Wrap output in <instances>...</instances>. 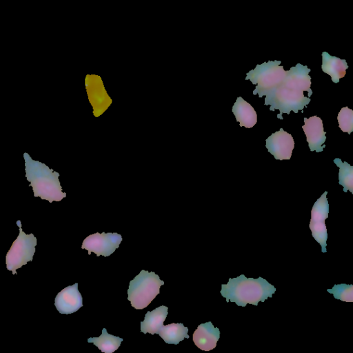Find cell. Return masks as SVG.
Listing matches in <instances>:
<instances>
[{
    "label": "cell",
    "mask_w": 353,
    "mask_h": 353,
    "mask_svg": "<svg viewBox=\"0 0 353 353\" xmlns=\"http://www.w3.org/2000/svg\"><path fill=\"white\" fill-rule=\"evenodd\" d=\"M275 292V287L263 278H246L241 274L230 278L227 284H222L220 293L227 302L245 307L247 304L258 305L259 301L264 302L271 298Z\"/></svg>",
    "instance_id": "obj_1"
},
{
    "label": "cell",
    "mask_w": 353,
    "mask_h": 353,
    "mask_svg": "<svg viewBox=\"0 0 353 353\" xmlns=\"http://www.w3.org/2000/svg\"><path fill=\"white\" fill-rule=\"evenodd\" d=\"M163 284L158 274L142 270L130 281L128 300L136 310H143L160 293V287Z\"/></svg>",
    "instance_id": "obj_2"
},
{
    "label": "cell",
    "mask_w": 353,
    "mask_h": 353,
    "mask_svg": "<svg viewBox=\"0 0 353 353\" xmlns=\"http://www.w3.org/2000/svg\"><path fill=\"white\" fill-rule=\"evenodd\" d=\"M310 97H304L303 91L288 88L282 83L265 94V105H270V110L278 109L280 113L277 117L283 119L282 114H288L292 110L298 113L310 103Z\"/></svg>",
    "instance_id": "obj_3"
},
{
    "label": "cell",
    "mask_w": 353,
    "mask_h": 353,
    "mask_svg": "<svg viewBox=\"0 0 353 353\" xmlns=\"http://www.w3.org/2000/svg\"><path fill=\"white\" fill-rule=\"evenodd\" d=\"M281 61H269L257 64L254 70L247 73L245 80H250L256 85L253 94L261 98L272 89L280 84L286 74Z\"/></svg>",
    "instance_id": "obj_4"
},
{
    "label": "cell",
    "mask_w": 353,
    "mask_h": 353,
    "mask_svg": "<svg viewBox=\"0 0 353 353\" xmlns=\"http://www.w3.org/2000/svg\"><path fill=\"white\" fill-rule=\"evenodd\" d=\"M16 223L19 228V234L6 256V268L9 271H12L13 274H17V269L32 261L37 245L34 235L26 234L23 231L21 221L18 220Z\"/></svg>",
    "instance_id": "obj_5"
},
{
    "label": "cell",
    "mask_w": 353,
    "mask_h": 353,
    "mask_svg": "<svg viewBox=\"0 0 353 353\" xmlns=\"http://www.w3.org/2000/svg\"><path fill=\"white\" fill-rule=\"evenodd\" d=\"M327 192L325 191L313 205L311 210V219L310 229L312 237L321 246V251L327 252V232L325 223V219L328 217L329 204L326 197Z\"/></svg>",
    "instance_id": "obj_6"
},
{
    "label": "cell",
    "mask_w": 353,
    "mask_h": 353,
    "mask_svg": "<svg viewBox=\"0 0 353 353\" xmlns=\"http://www.w3.org/2000/svg\"><path fill=\"white\" fill-rule=\"evenodd\" d=\"M122 241L121 234L117 232H96L87 236L83 241L81 249L94 252L97 256H108L119 247Z\"/></svg>",
    "instance_id": "obj_7"
},
{
    "label": "cell",
    "mask_w": 353,
    "mask_h": 353,
    "mask_svg": "<svg viewBox=\"0 0 353 353\" xmlns=\"http://www.w3.org/2000/svg\"><path fill=\"white\" fill-rule=\"evenodd\" d=\"M265 147L275 159L289 160L294 148V141L290 134L281 128L268 137Z\"/></svg>",
    "instance_id": "obj_8"
},
{
    "label": "cell",
    "mask_w": 353,
    "mask_h": 353,
    "mask_svg": "<svg viewBox=\"0 0 353 353\" xmlns=\"http://www.w3.org/2000/svg\"><path fill=\"white\" fill-rule=\"evenodd\" d=\"M54 305L59 313L70 314L83 306V299L76 283L63 288L54 299Z\"/></svg>",
    "instance_id": "obj_9"
},
{
    "label": "cell",
    "mask_w": 353,
    "mask_h": 353,
    "mask_svg": "<svg viewBox=\"0 0 353 353\" xmlns=\"http://www.w3.org/2000/svg\"><path fill=\"white\" fill-rule=\"evenodd\" d=\"M303 120L302 129L306 135L310 151L322 152L325 146L323 145L326 140V132L323 130L322 119L317 116H313L309 119L304 117Z\"/></svg>",
    "instance_id": "obj_10"
},
{
    "label": "cell",
    "mask_w": 353,
    "mask_h": 353,
    "mask_svg": "<svg viewBox=\"0 0 353 353\" xmlns=\"http://www.w3.org/2000/svg\"><path fill=\"white\" fill-rule=\"evenodd\" d=\"M310 69L307 65L297 63L292 67L290 70L286 71V74L283 81L284 85L301 91H307L310 97L312 91L311 86V77L309 75Z\"/></svg>",
    "instance_id": "obj_11"
},
{
    "label": "cell",
    "mask_w": 353,
    "mask_h": 353,
    "mask_svg": "<svg viewBox=\"0 0 353 353\" xmlns=\"http://www.w3.org/2000/svg\"><path fill=\"white\" fill-rule=\"evenodd\" d=\"M220 338V330L211 321L200 324L194 332L192 339L194 344L203 351H210L216 347Z\"/></svg>",
    "instance_id": "obj_12"
},
{
    "label": "cell",
    "mask_w": 353,
    "mask_h": 353,
    "mask_svg": "<svg viewBox=\"0 0 353 353\" xmlns=\"http://www.w3.org/2000/svg\"><path fill=\"white\" fill-rule=\"evenodd\" d=\"M168 311V307L165 305H161L152 312L148 311L143 321L140 323L141 332L144 334L147 332L151 334H158L159 330L163 325Z\"/></svg>",
    "instance_id": "obj_13"
},
{
    "label": "cell",
    "mask_w": 353,
    "mask_h": 353,
    "mask_svg": "<svg viewBox=\"0 0 353 353\" xmlns=\"http://www.w3.org/2000/svg\"><path fill=\"white\" fill-rule=\"evenodd\" d=\"M322 70L329 74L334 83H339V79L344 77L348 68L345 59L331 56L327 52L322 53Z\"/></svg>",
    "instance_id": "obj_14"
},
{
    "label": "cell",
    "mask_w": 353,
    "mask_h": 353,
    "mask_svg": "<svg viewBox=\"0 0 353 353\" xmlns=\"http://www.w3.org/2000/svg\"><path fill=\"white\" fill-rule=\"evenodd\" d=\"M232 110L241 127L251 128L257 122V114L254 108L241 97L236 99Z\"/></svg>",
    "instance_id": "obj_15"
},
{
    "label": "cell",
    "mask_w": 353,
    "mask_h": 353,
    "mask_svg": "<svg viewBox=\"0 0 353 353\" xmlns=\"http://www.w3.org/2000/svg\"><path fill=\"white\" fill-rule=\"evenodd\" d=\"M188 328L183 323H170L163 325L159 330L158 334L168 344L176 345L185 338L188 339Z\"/></svg>",
    "instance_id": "obj_16"
},
{
    "label": "cell",
    "mask_w": 353,
    "mask_h": 353,
    "mask_svg": "<svg viewBox=\"0 0 353 353\" xmlns=\"http://www.w3.org/2000/svg\"><path fill=\"white\" fill-rule=\"evenodd\" d=\"M123 341L122 338L108 333L105 328L99 337L88 339V343H93L102 352L112 353L116 351Z\"/></svg>",
    "instance_id": "obj_17"
},
{
    "label": "cell",
    "mask_w": 353,
    "mask_h": 353,
    "mask_svg": "<svg viewBox=\"0 0 353 353\" xmlns=\"http://www.w3.org/2000/svg\"><path fill=\"white\" fill-rule=\"evenodd\" d=\"M334 163L339 168V183L343 187V191L353 193V167L339 158L334 159Z\"/></svg>",
    "instance_id": "obj_18"
},
{
    "label": "cell",
    "mask_w": 353,
    "mask_h": 353,
    "mask_svg": "<svg viewBox=\"0 0 353 353\" xmlns=\"http://www.w3.org/2000/svg\"><path fill=\"white\" fill-rule=\"evenodd\" d=\"M327 291L332 294L336 299H339L345 302H353L352 284H335L332 289H327Z\"/></svg>",
    "instance_id": "obj_19"
},
{
    "label": "cell",
    "mask_w": 353,
    "mask_h": 353,
    "mask_svg": "<svg viewBox=\"0 0 353 353\" xmlns=\"http://www.w3.org/2000/svg\"><path fill=\"white\" fill-rule=\"evenodd\" d=\"M340 129L349 134L353 131V110L348 107L341 109L337 116Z\"/></svg>",
    "instance_id": "obj_20"
}]
</instances>
